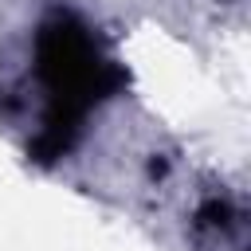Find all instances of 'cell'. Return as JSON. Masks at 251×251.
<instances>
[{
    "mask_svg": "<svg viewBox=\"0 0 251 251\" xmlns=\"http://www.w3.org/2000/svg\"><path fill=\"white\" fill-rule=\"evenodd\" d=\"M106 67L110 63L98 55L86 27H78L71 20L43 27V35H39V78H43L47 98L55 106V126H63V122L71 126V118L82 114L90 106V98H98Z\"/></svg>",
    "mask_w": 251,
    "mask_h": 251,
    "instance_id": "1",
    "label": "cell"
}]
</instances>
